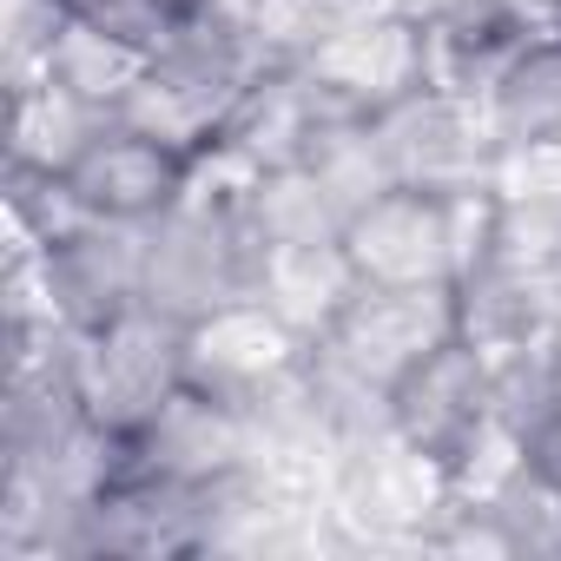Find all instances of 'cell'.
I'll use <instances>...</instances> for the list:
<instances>
[{
	"instance_id": "cell-7",
	"label": "cell",
	"mask_w": 561,
	"mask_h": 561,
	"mask_svg": "<svg viewBox=\"0 0 561 561\" xmlns=\"http://www.w3.org/2000/svg\"><path fill=\"white\" fill-rule=\"evenodd\" d=\"M489 416H495V364L462 331L443 351H430L410 377H397L390 390V423L443 462H456Z\"/></svg>"
},
{
	"instance_id": "cell-13",
	"label": "cell",
	"mask_w": 561,
	"mask_h": 561,
	"mask_svg": "<svg viewBox=\"0 0 561 561\" xmlns=\"http://www.w3.org/2000/svg\"><path fill=\"white\" fill-rule=\"evenodd\" d=\"M67 14H80L87 27H100V34L139 47L146 60L165 54V47L179 41V27H185V14L172 8V0H67Z\"/></svg>"
},
{
	"instance_id": "cell-5",
	"label": "cell",
	"mask_w": 561,
	"mask_h": 561,
	"mask_svg": "<svg viewBox=\"0 0 561 561\" xmlns=\"http://www.w3.org/2000/svg\"><path fill=\"white\" fill-rule=\"evenodd\" d=\"M331 100H344L351 113H383L410 93L430 87L423 67V21L390 8V0H370V8L344 14L305 60H298Z\"/></svg>"
},
{
	"instance_id": "cell-11",
	"label": "cell",
	"mask_w": 561,
	"mask_h": 561,
	"mask_svg": "<svg viewBox=\"0 0 561 561\" xmlns=\"http://www.w3.org/2000/svg\"><path fill=\"white\" fill-rule=\"evenodd\" d=\"M113 113L87 106L80 93L54 87V80H21L14 87V165H34V172H67L106 126Z\"/></svg>"
},
{
	"instance_id": "cell-12",
	"label": "cell",
	"mask_w": 561,
	"mask_h": 561,
	"mask_svg": "<svg viewBox=\"0 0 561 561\" xmlns=\"http://www.w3.org/2000/svg\"><path fill=\"white\" fill-rule=\"evenodd\" d=\"M482 119L495 133V146H522V139H554L561 133V34L535 41L482 100Z\"/></svg>"
},
{
	"instance_id": "cell-10",
	"label": "cell",
	"mask_w": 561,
	"mask_h": 561,
	"mask_svg": "<svg viewBox=\"0 0 561 561\" xmlns=\"http://www.w3.org/2000/svg\"><path fill=\"white\" fill-rule=\"evenodd\" d=\"M152 60L139 54V47H126V41H113V34H100V27H87L80 14H60L54 21V34H47V47H41V80H54V87H67V93H80L87 106H100V113H119V100L139 87V73H146ZM34 73H21V80H34Z\"/></svg>"
},
{
	"instance_id": "cell-9",
	"label": "cell",
	"mask_w": 561,
	"mask_h": 561,
	"mask_svg": "<svg viewBox=\"0 0 561 561\" xmlns=\"http://www.w3.org/2000/svg\"><path fill=\"white\" fill-rule=\"evenodd\" d=\"M251 291L291 331H305L318 344L337 324V311L357 298V271L344 257V238H324V244H264L257 271H251Z\"/></svg>"
},
{
	"instance_id": "cell-14",
	"label": "cell",
	"mask_w": 561,
	"mask_h": 561,
	"mask_svg": "<svg viewBox=\"0 0 561 561\" xmlns=\"http://www.w3.org/2000/svg\"><path fill=\"white\" fill-rule=\"evenodd\" d=\"M172 8H179V14L192 21V14H205V0H172Z\"/></svg>"
},
{
	"instance_id": "cell-8",
	"label": "cell",
	"mask_w": 561,
	"mask_h": 561,
	"mask_svg": "<svg viewBox=\"0 0 561 561\" xmlns=\"http://www.w3.org/2000/svg\"><path fill=\"white\" fill-rule=\"evenodd\" d=\"M185 172L192 159L159 146L152 133L126 126V119H106L100 139L67 165V185L87 198L93 218H119V225H152L165 218L179 198H185Z\"/></svg>"
},
{
	"instance_id": "cell-1",
	"label": "cell",
	"mask_w": 561,
	"mask_h": 561,
	"mask_svg": "<svg viewBox=\"0 0 561 561\" xmlns=\"http://www.w3.org/2000/svg\"><path fill=\"white\" fill-rule=\"evenodd\" d=\"M179 383H185V324L159 305H133L106 324L73 331V390L100 430L133 436Z\"/></svg>"
},
{
	"instance_id": "cell-6",
	"label": "cell",
	"mask_w": 561,
	"mask_h": 561,
	"mask_svg": "<svg viewBox=\"0 0 561 561\" xmlns=\"http://www.w3.org/2000/svg\"><path fill=\"white\" fill-rule=\"evenodd\" d=\"M377 133H383L397 185H423V192H482L489 172H495V152H502L489 119H482V106L476 100H449L436 87L383 106Z\"/></svg>"
},
{
	"instance_id": "cell-3",
	"label": "cell",
	"mask_w": 561,
	"mask_h": 561,
	"mask_svg": "<svg viewBox=\"0 0 561 561\" xmlns=\"http://www.w3.org/2000/svg\"><path fill=\"white\" fill-rule=\"evenodd\" d=\"M456 331H462L456 285H357V298L337 311V324L311 351H324L337 370L390 397L397 377H410Z\"/></svg>"
},
{
	"instance_id": "cell-4",
	"label": "cell",
	"mask_w": 561,
	"mask_h": 561,
	"mask_svg": "<svg viewBox=\"0 0 561 561\" xmlns=\"http://www.w3.org/2000/svg\"><path fill=\"white\" fill-rule=\"evenodd\" d=\"M305 357H311V337L291 331L257 291L225 298L185 324V383L238 410H257L271 390H285L305 370Z\"/></svg>"
},
{
	"instance_id": "cell-2",
	"label": "cell",
	"mask_w": 561,
	"mask_h": 561,
	"mask_svg": "<svg viewBox=\"0 0 561 561\" xmlns=\"http://www.w3.org/2000/svg\"><path fill=\"white\" fill-rule=\"evenodd\" d=\"M251 271H257V238L244 211L179 198L165 218L146 225V305L172 311L179 324L205 318L225 298H244Z\"/></svg>"
}]
</instances>
